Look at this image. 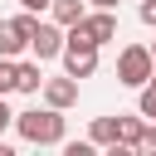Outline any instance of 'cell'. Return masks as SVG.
I'll use <instances>...</instances> for the list:
<instances>
[{"instance_id": "cell-1", "label": "cell", "mask_w": 156, "mask_h": 156, "mask_svg": "<svg viewBox=\"0 0 156 156\" xmlns=\"http://www.w3.org/2000/svg\"><path fill=\"white\" fill-rule=\"evenodd\" d=\"M15 132L29 141V146H63V112L58 107H24L15 112Z\"/></svg>"}, {"instance_id": "cell-2", "label": "cell", "mask_w": 156, "mask_h": 156, "mask_svg": "<svg viewBox=\"0 0 156 156\" xmlns=\"http://www.w3.org/2000/svg\"><path fill=\"white\" fill-rule=\"evenodd\" d=\"M98 54H102V44H93L83 24H68V29H63V54H58V58H63V73H73L78 83L93 78V73H98Z\"/></svg>"}, {"instance_id": "cell-3", "label": "cell", "mask_w": 156, "mask_h": 156, "mask_svg": "<svg viewBox=\"0 0 156 156\" xmlns=\"http://www.w3.org/2000/svg\"><path fill=\"white\" fill-rule=\"evenodd\" d=\"M151 73H156V58H151L146 44H127V49L117 54V83H122V88H146Z\"/></svg>"}, {"instance_id": "cell-4", "label": "cell", "mask_w": 156, "mask_h": 156, "mask_svg": "<svg viewBox=\"0 0 156 156\" xmlns=\"http://www.w3.org/2000/svg\"><path fill=\"white\" fill-rule=\"evenodd\" d=\"M29 54L44 63V58H58L63 54V24H54V20H39V29L29 34Z\"/></svg>"}, {"instance_id": "cell-5", "label": "cell", "mask_w": 156, "mask_h": 156, "mask_svg": "<svg viewBox=\"0 0 156 156\" xmlns=\"http://www.w3.org/2000/svg\"><path fill=\"white\" fill-rule=\"evenodd\" d=\"M39 93H44V102H49V107L68 112V107L78 102V78H73V73H63V78H44V88H39Z\"/></svg>"}, {"instance_id": "cell-6", "label": "cell", "mask_w": 156, "mask_h": 156, "mask_svg": "<svg viewBox=\"0 0 156 156\" xmlns=\"http://www.w3.org/2000/svg\"><path fill=\"white\" fill-rule=\"evenodd\" d=\"M78 24L88 29L93 44H112V39H117V10H88Z\"/></svg>"}, {"instance_id": "cell-7", "label": "cell", "mask_w": 156, "mask_h": 156, "mask_svg": "<svg viewBox=\"0 0 156 156\" xmlns=\"http://www.w3.org/2000/svg\"><path fill=\"white\" fill-rule=\"evenodd\" d=\"M39 88H44L39 58H20V63H15V93H39Z\"/></svg>"}, {"instance_id": "cell-8", "label": "cell", "mask_w": 156, "mask_h": 156, "mask_svg": "<svg viewBox=\"0 0 156 156\" xmlns=\"http://www.w3.org/2000/svg\"><path fill=\"white\" fill-rule=\"evenodd\" d=\"M29 49V39L20 34V24L15 20H0V58H20Z\"/></svg>"}, {"instance_id": "cell-9", "label": "cell", "mask_w": 156, "mask_h": 156, "mask_svg": "<svg viewBox=\"0 0 156 156\" xmlns=\"http://www.w3.org/2000/svg\"><path fill=\"white\" fill-rule=\"evenodd\" d=\"M49 15H54V24H63V29H68V24H78V20L88 15V0H54V5H49Z\"/></svg>"}, {"instance_id": "cell-10", "label": "cell", "mask_w": 156, "mask_h": 156, "mask_svg": "<svg viewBox=\"0 0 156 156\" xmlns=\"http://www.w3.org/2000/svg\"><path fill=\"white\" fill-rule=\"evenodd\" d=\"M88 141L93 146H117V117H93V127H88Z\"/></svg>"}, {"instance_id": "cell-11", "label": "cell", "mask_w": 156, "mask_h": 156, "mask_svg": "<svg viewBox=\"0 0 156 156\" xmlns=\"http://www.w3.org/2000/svg\"><path fill=\"white\" fill-rule=\"evenodd\" d=\"M141 127H146V117H141V112H136V117H122V112H117V146H132V151H136Z\"/></svg>"}, {"instance_id": "cell-12", "label": "cell", "mask_w": 156, "mask_h": 156, "mask_svg": "<svg viewBox=\"0 0 156 156\" xmlns=\"http://www.w3.org/2000/svg\"><path fill=\"white\" fill-rule=\"evenodd\" d=\"M141 98H136V112L146 117V122H156V83H146V88H136Z\"/></svg>"}, {"instance_id": "cell-13", "label": "cell", "mask_w": 156, "mask_h": 156, "mask_svg": "<svg viewBox=\"0 0 156 156\" xmlns=\"http://www.w3.org/2000/svg\"><path fill=\"white\" fill-rule=\"evenodd\" d=\"M136 151H141V156H156V122H146V127H141V136H136Z\"/></svg>"}, {"instance_id": "cell-14", "label": "cell", "mask_w": 156, "mask_h": 156, "mask_svg": "<svg viewBox=\"0 0 156 156\" xmlns=\"http://www.w3.org/2000/svg\"><path fill=\"white\" fill-rule=\"evenodd\" d=\"M15 63H20V58H0V98L15 93Z\"/></svg>"}, {"instance_id": "cell-15", "label": "cell", "mask_w": 156, "mask_h": 156, "mask_svg": "<svg viewBox=\"0 0 156 156\" xmlns=\"http://www.w3.org/2000/svg\"><path fill=\"white\" fill-rule=\"evenodd\" d=\"M93 151H98L93 141H68V146H63V156H93Z\"/></svg>"}, {"instance_id": "cell-16", "label": "cell", "mask_w": 156, "mask_h": 156, "mask_svg": "<svg viewBox=\"0 0 156 156\" xmlns=\"http://www.w3.org/2000/svg\"><path fill=\"white\" fill-rule=\"evenodd\" d=\"M136 15H141V24H151V29H156V0H141V5H136Z\"/></svg>"}, {"instance_id": "cell-17", "label": "cell", "mask_w": 156, "mask_h": 156, "mask_svg": "<svg viewBox=\"0 0 156 156\" xmlns=\"http://www.w3.org/2000/svg\"><path fill=\"white\" fill-rule=\"evenodd\" d=\"M5 127H15V112H10V102L0 98V132H5Z\"/></svg>"}, {"instance_id": "cell-18", "label": "cell", "mask_w": 156, "mask_h": 156, "mask_svg": "<svg viewBox=\"0 0 156 156\" xmlns=\"http://www.w3.org/2000/svg\"><path fill=\"white\" fill-rule=\"evenodd\" d=\"M49 5H54V0H20V10H34V15H44Z\"/></svg>"}, {"instance_id": "cell-19", "label": "cell", "mask_w": 156, "mask_h": 156, "mask_svg": "<svg viewBox=\"0 0 156 156\" xmlns=\"http://www.w3.org/2000/svg\"><path fill=\"white\" fill-rule=\"evenodd\" d=\"M93 10H117V0H88Z\"/></svg>"}, {"instance_id": "cell-20", "label": "cell", "mask_w": 156, "mask_h": 156, "mask_svg": "<svg viewBox=\"0 0 156 156\" xmlns=\"http://www.w3.org/2000/svg\"><path fill=\"white\" fill-rule=\"evenodd\" d=\"M146 49H151V58H156V39H151V44H146Z\"/></svg>"}, {"instance_id": "cell-21", "label": "cell", "mask_w": 156, "mask_h": 156, "mask_svg": "<svg viewBox=\"0 0 156 156\" xmlns=\"http://www.w3.org/2000/svg\"><path fill=\"white\" fill-rule=\"evenodd\" d=\"M151 83H156V73H151Z\"/></svg>"}]
</instances>
